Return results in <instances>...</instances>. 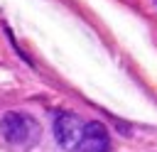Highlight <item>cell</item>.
<instances>
[{"instance_id":"obj_1","label":"cell","mask_w":157,"mask_h":152,"mask_svg":"<svg viewBox=\"0 0 157 152\" xmlns=\"http://www.w3.org/2000/svg\"><path fill=\"white\" fill-rule=\"evenodd\" d=\"M39 123L27 115V113H5V118L0 120V140L7 142L10 147H20L27 150L39 140Z\"/></svg>"},{"instance_id":"obj_2","label":"cell","mask_w":157,"mask_h":152,"mask_svg":"<svg viewBox=\"0 0 157 152\" xmlns=\"http://www.w3.org/2000/svg\"><path fill=\"white\" fill-rule=\"evenodd\" d=\"M83 127H86V123H83L81 118H76L74 113H61V115L54 120L56 142H59L64 150L74 152L76 145H78V140H81V135H83Z\"/></svg>"},{"instance_id":"obj_3","label":"cell","mask_w":157,"mask_h":152,"mask_svg":"<svg viewBox=\"0 0 157 152\" xmlns=\"http://www.w3.org/2000/svg\"><path fill=\"white\" fill-rule=\"evenodd\" d=\"M74 152H110V137H108V130L101 125V123H86L83 127V135L76 145Z\"/></svg>"}]
</instances>
